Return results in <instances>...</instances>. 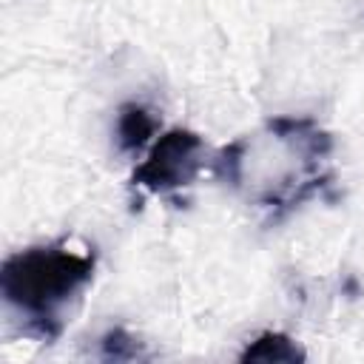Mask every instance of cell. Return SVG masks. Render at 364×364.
<instances>
[{
    "instance_id": "obj_1",
    "label": "cell",
    "mask_w": 364,
    "mask_h": 364,
    "mask_svg": "<svg viewBox=\"0 0 364 364\" xmlns=\"http://www.w3.org/2000/svg\"><path fill=\"white\" fill-rule=\"evenodd\" d=\"M333 139L307 117H276L253 136L225 145L219 176L259 208L282 216L330 182Z\"/></svg>"
},
{
    "instance_id": "obj_2",
    "label": "cell",
    "mask_w": 364,
    "mask_h": 364,
    "mask_svg": "<svg viewBox=\"0 0 364 364\" xmlns=\"http://www.w3.org/2000/svg\"><path fill=\"white\" fill-rule=\"evenodd\" d=\"M94 250H74L68 242L26 247L3 262L0 293L28 333L51 341L63 333L71 301L94 279Z\"/></svg>"
},
{
    "instance_id": "obj_3",
    "label": "cell",
    "mask_w": 364,
    "mask_h": 364,
    "mask_svg": "<svg viewBox=\"0 0 364 364\" xmlns=\"http://www.w3.org/2000/svg\"><path fill=\"white\" fill-rule=\"evenodd\" d=\"M202 154H205V142L199 134L173 128L154 142L151 154L131 173V185L148 193H168L185 188L196 179L202 168Z\"/></svg>"
},
{
    "instance_id": "obj_4",
    "label": "cell",
    "mask_w": 364,
    "mask_h": 364,
    "mask_svg": "<svg viewBox=\"0 0 364 364\" xmlns=\"http://www.w3.org/2000/svg\"><path fill=\"white\" fill-rule=\"evenodd\" d=\"M156 131V119L136 102H128L119 108V117H117V142L122 151H139L145 148V142L154 136Z\"/></svg>"
},
{
    "instance_id": "obj_5",
    "label": "cell",
    "mask_w": 364,
    "mask_h": 364,
    "mask_svg": "<svg viewBox=\"0 0 364 364\" xmlns=\"http://www.w3.org/2000/svg\"><path fill=\"white\" fill-rule=\"evenodd\" d=\"M242 361H304V350L284 333H262L256 336L245 353L239 355Z\"/></svg>"
},
{
    "instance_id": "obj_6",
    "label": "cell",
    "mask_w": 364,
    "mask_h": 364,
    "mask_svg": "<svg viewBox=\"0 0 364 364\" xmlns=\"http://www.w3.org/2000/svg\"><path fill=\"white\" fill-rule=\"evenodd\" d=\"M102 355L114 358V361H125V358H136L139 355V344L134 336H128L122 327H114L102 336Z\"/></svg>"
}]
</instances>
